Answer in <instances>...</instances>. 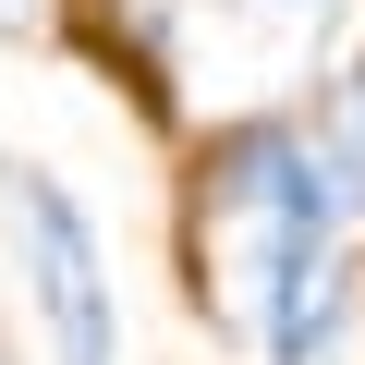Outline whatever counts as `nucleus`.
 I'll return each mask as SVG.
<instances>
[{"instance_id": "f257e3e1", "label": "nucleus", "mask_w": 365, "mask_h": 365, "mask_svg": "<svg viewBox=\"0 0 365 365\" xmlns=\"http://www.w3.org/2000/svg\"><path fill=\"white\" fill-rule=\"evenodd\" d=\"M0 244H13V280L49 329V365H122V304H110V256L98 220L73 207V182L37 158H0Z\"/></svg>"}, {"instance_id": "f03ea898", "label": "nucleus", "mask_w": 365, "mask_h": 365, "mask_svg": "<svg viewBox=\"0 0 365 365\" xmlns=\"http://www.w3.org/2000/svg\"><path fill=\"white\" fill-rule=\"evenodd\" d=\"M256 13H304V25H329V13H341V0H256Z\"/></svg>"}]
</instances>
